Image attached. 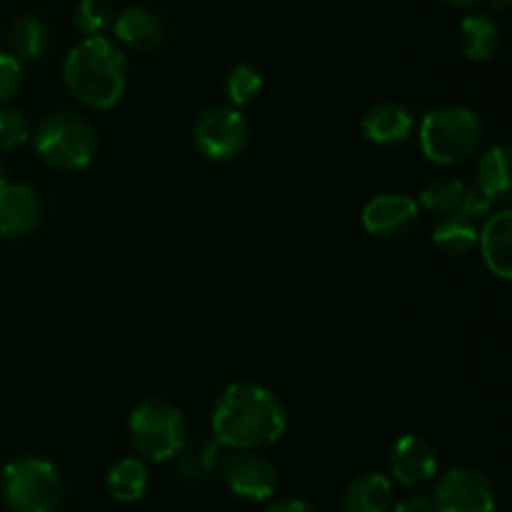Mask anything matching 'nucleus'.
<instances>
[{
    "label": "nucleus",
    "instance_id": "nucleus-1",
    "mask_svg": "<svg viewBox=\"0 0 512 512\" xmlns=\"http://www.w3.org/2000/svg\"><path fill=\"white\" fill-rule=\"evenodd\" d=\"M288 428V413L263 385L233 383L213 405V438L223 448L255 450L278 443Z\"/></svg>",
    "mask_w": 512,
    "mask_h": 512
},
{
    "label": "nucleus",
    "instance_id": "nucleus-2",
    "mask_svg": "<svg viewBox=\"0 0 512 512\" xmlns=\"http://www.w3.org/2000/svg\"><path fill=\"white\" fill-rule=\"evenodd\" d=\"M63 78L78 103L108 110L125 93V55L103 35L85 38L65 55Z\"/></svg>",
    "mask_w": 512,
    "mask_h": 512
},
{
    "label": "nucleus",
    "instance_id": "nucleus-3",
    "mask_svg": "<svg viewBox=\"0 0 512 512\" xmlns=\"http://www.w3.org/2000/svg\"><path fill=\"white\" fill-rule=\"evenodd\" d=\"M483 140V123L478 113L463 105H445L430 110L420 123V148L425 158L438 165H455L468 160Z\"/></svg>",
    "mask_w": 512,
    "mask_h": 512
},
{
    "label": "nucleus",
    "instance_id": "nucleus-4",
    "mask_svg": "<svg viewBox=\"0 0 512 512\" xmlns=\"http://www.w3.org/2000/svg\"><path fill=\"white\" fill-rule=\"evenodd\" d=\"M130 443L135 453L153 463L178 458L188 435V423L178 405L163 398H148L135 405L128 420Z\"/></svg>",
    "mask_w": 512,
    "mask_h": 512
},
{
    "label": "nucleus",
    "instance_id": "nucleus-5",
    "mask_svg": "<svg viewBox=\"0 0 512 512\" xmlns=\"http://www.w3.org/2000/svg\"><path fill=\"white\" fill-rule=\"evenodd\" d=\"M35 153L55 170H80L95 155V130L88 120L73 113H53L38 123L33 133Z\"/></svg>",
    "mask_w": 512,
    "mask_h": 512
},
{
    "label": "nucleus",
    "instance_id": "nucleus-6",
    "mask_svg": "<svg viewBox=\"0 0 512 512\" xmlns=\"http://www.w3.org/2000/svg\"><path fill=\"white\" fill-rule=\"evenodd\" d=\"M63 490L60 470L43 458H18L3 470V495L13 512H55Z\"/></svg>",
    "mask_w": 512,
    "mask_h": 512
},
{
    "label": "nucleus",
    "instance_id": "nucleus-7",
    "mask_svg": "<svg viewBox=\"0 0 512 512\" xmlns=\"http://www.w3.org/2000/svg\"><path fill=\"white\" fill-rule=\"evenodd\" d=\"M248 120L233 105H213L203 110L195 123L193 138L200 155L213 163L235 160L248 145Z\"/></svg>",
    "mask_w": 512,
    "mask_h": 512
},
{
    "label": "nucleus",
    "instance_id": "nucleus-8",
    "mask_svg": "<svg viewBox=\"0 0 512 512\" xmlns=\"http://www.w3.org/2000/svg\"><path fill=\"white\" fill-rule=\"evenodd\" d=\"M435 512H495V488L475 468H453L438 480L433 493Z\"/></svg>",
    "mask_w": 512,
    "mask_h": 512
},
{
    "label": "nucleus",
    "instance_id": "nucleus-9",
    "mask_svg": "<svg viewBox=\"0 0 512 512\" xmlns=\"http://www.w3.org/2000/svg\"><path fill=\"white\" fill-rule=\"evenodd\" d=\"M223 475L228 488L243 500H268L278 488V470L265 455L253 450H238L235 455L225 458Z\"/></svg>",
    "mask_w": 512,
    "mask_h": 512
},
{
    "label": "nucleus",
    "instance_id": "nucleus-10",
    "mask_svg": "<svg viewBox=\"0 0 512 512\" xmlns=\"http://www.w3.org/2000/svg\"><path fill=\"white\" fill-rule=\"evenodd\" d=\"M420 205L410 195L385 193L370 200L363 208V228L375 238L398 240L405 238L418 223Z\"/></svg>",
    "mask_w": 512,
    "mask_h": 512
},
{
    "label": "nucleus",
    "instance_id": "nucleus-11",
    "mask_svg": "<svg viewBox=\"0 0 512 512\" xmlns=\"http://www.w3.org/2000/svg\"><path fill=\"white\" fill-rule=\"evenodd\" d=\"M45 205L38 190L30 185H5L0 188V235L3 238H25L43 223Z\"/></svg>",
    "mask_w": 512,
    "mask_h": 512
},
{
    "label": "nucleus",
    "instance_id": "nucleus-12",
    "mask_svg": "<svg viewBox=\"0 0 512 512\" xmlns=\"http://www.w3.org/2000/svg\"><path fill=\"white\" fill-rule=\"evenodd\" d=\"M390 470L405 488H423L438 473V455L428 440L418 435H403L390 453Z\"/></svg>",
    "mask_w": 512,
    "mask_h": 512
},
{
    "label": "nucleus",
    "instance_id": "nucleus-13",
    "mask_svg": "<svg viewBox=\"0 0 512 512\" xmlns=\"http://www.w3.org/2000/svg\"><path fill=\"white\" fill-rule=\"evenodd\" d=\"M480 253L485 265L500 280H510L512 275V213L500 210L495 213L483 230L478 233Z\"/></svg>",
    "mask_w": 512,
    "mask_h": 512
},
{
    "label": "nucleus",
    "instance_id": "nucleus-14",
    "mask_svg": "<svg viewBox=\"0 0 512 512\" xmlns=\"http://www.w3.org/2000/svg\"><path fill=\"white\" fill-rule=\"evenodd\" d=\"M413 133V115L400 103H378L365 113L363 135L375 145H400Z\"/></svg>",
    "mask_w": 512,
    "mask_h": 512
},
{
    "label": "nucleus",
    "instance_id": "nucleus-15",
    "mask_svg": "<svg viewBox=\"0 0 512 512\" xmlns=\"http://www.w3.org/2000/svg\"><path fill=\"white\" fill-rule=\"evenodd\" d=\"M115 38L133 50H153L163 43L165 25L158 13L135 5L115 18Z\"/></svg>",
    "mask_w": 512,
    "mask_h": 512
},
{
    "label": "nucleus",
    "instance_id": "nucleus-16",
    "mask_svg": "<svg viewBox=\"0 0 512 512\" xmlns=\"http://www.w3.org/2000/svg\"><path fill=\"white\" fill-rule=\"evenodd\" d=\"M343 512H390L393 510V485L380 473H363L345 488L340 500Z\"/></svg>",
    "mask_w": 512,
    "mask_h": 512
},
{
    "label": "nucleus",
    "instance_id": "nucleus-17",
    "mask_svg": "<svg viewBox=\"0 0 512 512\" xmlns=\"http://www.w3.org/2000/svg\"><path fill=\"white\" fill-rule=\"evenodd\" d=\"M225 463V448L213 435H195L185 440L183 450L178 453V468L188 480H208L218 473Z\"/></svg>",
    "mask_w": 512,
    "mask_h": 512
},
{
    "label": "nucleus",
    "instance_id": "nucleus-18",
    "mask_svg": "<svg viewBox=\"0 0 512 512\" xmlns=\"http://www.w3.org/2000/svg\"><path fill=\"white\" fill-rule=\"evenodd\" d=\"M500 48V30L485 15H468L460 23V50L470 60H490Z\"/></svg>",
    "mask_w": 512,
    "mask_h": 512
},
{
    "label": "nucleus",
    "instance_id": "nucleus-19",
    "mask_svg": "<svg viewBox=\"0 0 512 512\" xmlns=\"http://www.w3.org/2000/svg\"><path fill=\"white\" fill-rule=\"evenodd\" d=\"M148 490V468L140 458H123L108 470V493L118 503H135Z\"/></svg>",
    "mask_w": 512,
    "mask_h": 512
},
{
    "label": "nucleus",
    "instance_id": "nucleus-20",
    "mask_svg": "<svg viewBox=\"0 0 512 512\" xmlns=\"http://www.w3.org/2000/svg\"><path fill=\"white\" fill-rule=\"evenodd\" d=\"M475 188L493 203L508 195L510 190V150L505 145H495L480 158L478 185Z\"/></svg>",
    "mask_w": 512,
    "mask_h": 512
},
{
    "label": "nucleus",
    "instance_id": "nucleus-21",
    "mask_svg": "<svg viewBox=\"0 0 512 512\" xmlns=\"http://www.w3.org/2000/svg\"><path fill=\"white\" fill-rule=\"evenodd\" d=\"M5 43L13 50V58L38 60L48 48V28L38 18H18L8 30H5Z\"/></svg>",
    "mask_w": 512,
    "mask_h": 512
},
{
    "label": "nucleus",
    "instance_id": "nucleus-22",
    "mask_svg": "<svg viewBox=\"0 0 512 512\" xmlns=\"http://www.w3.org/2000/svg\"><path fill=\"white\" fill-rule=\"evenodd\" d=\"M465 190L468 185L460 178H453V175H440V178L430 180L423 190H420V205L425 210L435 215H443V218H450V215H458L460 205H463Z\"/></svg>",
    "mask_w": 512,
    "mask_h": 512
},
{
    "label": "nucleus",
    "instance_id": "nucleus-23",
    "mask_svg": "<svg viewBox=\"0 0 512 512\" xmlns=\"http://www.w3.org/2000/svg\"><path fill=\"white\" fill-rule=\"evenodd\" d=\"M433 240L445 255L460 258V255H468L478 245V228L470 220L450 215V218L440 220L433 233Z\"/></svg>",
    "mask_w": 512,
    "mask_h": 512
},
{
    "label": "nucleus",
    "instance_id": "nucleus-24",
    "mask_svg": "<svg viewBox=\"0 0 512 512\" xmlns=\"http://www.w3.org/2000/svg\"><path fill=\"white\" fill-rule=\"evenodd\" d=\"M260 90H263V75L253 65H235L225 78V95L233 103V108L253 103Z\"/></svg>",
    "mask_w": 512,
    "mask_h": 512
},
{
    "label": "nucleus",
    "instance_id": "nucleus-25",
    "mask_svg": "<svg viewBox=\"0 0 512 512\" xmlns=\"http://www.w3.org/2000/svg\"><path fill=\"white\" fill-rule=\"evenodd\" d=\"M73 23L80 33L95 38L113 23V5L108 0H80L73 10Z\"/></svg>",
    "mask_w": 512,
    "mask_h": 512
},
{
    "label": "nucleus",
    "instance_id": "nucleus-26",
    "mask_svg": "<svg viewBox=\"0 0 512 512\" xmlns=\"http://www.w3.org/2000/svg\"><path fill=\"white\" fill-rule=\"evenodd\" d=\"M30 140V123L20 110L0 108V150H15Z\"/></svg>",
    "mask_w": 512,
    "mask_h": 512
},
{
    "label": "nucleus",
    "instance_id": "nucleus-27",
    "mask_svg": "<svg viewBox=\"0 0 512 512\" xmlns=\"http://www.w3.org/2000/svg\"><path fill=\"white\" fill-rule=\"evenodd\" d=\"M23 88V65L10 53H0V103L18 95Z\"/></svg>",
    "mask_w": 512,
    "mask_h": 512
},
{
    "label": "nucleus",
    "instance_id": "nucleus-28",
    "mask_svg": "<svg viewBox=\"0 0 512 512\" xmlns=\"http://www.w3.org/2000/svg\"><path fill=\"white\" fill-rule=\"evenodd\" d=\"M490 208H493V203H490V200L485 198L478 188H470L468 185L463 205H460V210H458V218L470 220V223H478L480 218H485V215L490 213Z\"/></svg>",
    "mask_w": 512,
    "mask_h": 512
},
{
    "label": "nucleus",
    "instance_id": "nucleus-29",
    "mask_svg": "<svg viewBox=\"0 0 512 512\" xmlns=\"http://www.w3.org/2000/svg\"><path fill=\"white\" fill-rule=\"evenodd\" d=\"M393 512H435L433 500L425 495H415V498H405L395 505Z\"/></svg>",
    "mask_w": 512,
    "mask_h": 512
},
{
    "label": "nucleus",
    "instance_id": "nucleus-30",
    "mask_svg": "<svg viewBox=\"0 0 512 512\" xmlns=\"http://www.w3.org/2000/svg\"><path fill=\"white\" fill-rule=\"evenodd\" d=\"M265 512H315L310 508L308 503H303V500H295V498H285V500H278V503L270 505Z\"/></svg>",
    "mask_w": 512,
    "mask_h": 512
},
{
    "label": "nucleus",
    "instance_id": "nucleus-31",
    "mask_svg": "<svg viewBox=\"0 0 512 512\" xmlns=\"http://www.w3.org/2000/svg\"><path fill=\"white\" fill-rule=\"evenodd\" d=\"M8 185V165L0 160V188H5Z\"/></svg>",
    "mask_w": 512,
    "mask_h": 512
},
{
    "label": "nucleus",
    "instance_id": "nucleus-32",
    "mask_svg": "<svg viewBox=\"0 0 512 512\" xmlns=\"http://www.w3.org/2000/svg\"><path fill=\"white\" fill-rule=\"evenodd\" d=\"M510 5V0H490V8L493 10H505Z\"/></svg>",
    "mask_w": 512,
    "mask_h": 512
},
{
    "label": "nucleus",
    "instance_id": "nucleus-33",
    "mask_svg": "<svg viewBox=\"0 0 512 512\" xmlns=\"http://www.w3.org/2000/svg\"><path fill=\"white\" fill-rule=\"evenodd\" d=\"M445 3H450V5H473V3H478V0H445Z\"/></svg>",
    "mask_w": 512,
    "mask_h": 512
}]
</instances>
